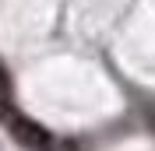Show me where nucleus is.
<instances>
[{
	"instance_id": "1",
	"label": "nucleus",
	"mask_w": 155,
	"mask_h": 151,
	"mask_svg": "<svg viewBox=\"0 0 155 151\" xmlns=\"http://www.w3.org/2000/svg\"><path fill=\"white\" fill-rule=\"evenodd\" d=\"M14 133H18L25 144H39V148L46 144V133L39 130L35 123H28V120H14Z\"/></svg>"
},
{
	"instance_id": "2",
	"label": "nucleus",
	"mask_w": 155,
	"mask_h": 151,
	"mask_svg": "<svg viewBox=\"0 0 155 151\" xmlns=\"http://www.w3.org/2000/svg\"><path fill=\"white\" fill-rule=\"evenodd\" d=\"M0 92H7V74H4V67H0Z\"/></svg>"
}]
</instances>
